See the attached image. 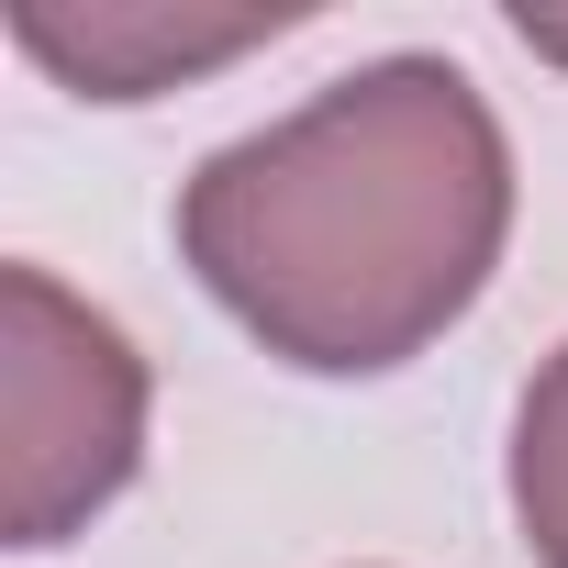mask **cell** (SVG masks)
<instances>
[{
	"label": "cell",
	"instance_id": "6da1fadb",
	"mask_svg": "<svg viewBox=\"0 0 568 568\" xmlns=\"http://www.w3.org/2000/svg\"><path fill=\"white\" fill-rule=\"evenodd\" d=\"M513 145L468 68L368 57L302 112L212 145L179 190L201 291L313 379L424 357L501 267Z\"/></svg>",
	"mask_w": 568,
	"mask_h": 568
},
{
	"label": "cell",
	"instance_id": "3957f363",
	"mask_svg": "<svg viewBox=\"0 0 568 568\" xmlns=\"http://www.w3.org/2000/svg\"><path fill=\"white\" fill-rule=\"evenodd\" d=\"M291 23L302 12H212V23H190V12H145V0H101V12L23 0V12H12L23 57H45L90 101H156V90H179V79H201V68L267 45V34H291Z\"/></svg>",
	"mask_w": 568,
	"mask_h": 568
},
{
	"label": "cell",
	"instance_id": "5b68a950",
	"mask_svg": "<svg viewBox=\"0 0 568 568\" xmlns=\"http://www.w3.org/2000/svg\"><path fill=\"white\" fill-rule=\"evenodd\" d=\"M513 34H524L535 57H557V68H568V12H535V0H524V12H513Z\"/></svg>",
	"mask_w": 568,
	"mask_h": 568
},
{
	"label": "cell",
	"instance_id": "7a4b0ae2",
	"mask_svg": "<svg viewBox=\"0 0 568 568\" xmlns=\"http://www.w3.org/2000/svg\"><path fill=\"white\" fill-rule=\"evenodd\" d=\"M145 468V357L34 256L0 267V535L57 546Z\"/></svg>",
	"mask_w": 568,
	"mask_h": 568
},
{
	"label": "cell",
	"instance_id": "277c9868",
	"mask_svg": "<svg viewBox=\"0 0 568 568\" xmlns=\"http://www.w3.org/2000/svg\"><path fill=\"white\" fill-rule=\"evenodd\" d=\"M513 524L535 568H568V346L513 402Z\"/></svg>",
	"mask_w": 568,
	"mask_h": 568
}]
</instances>
